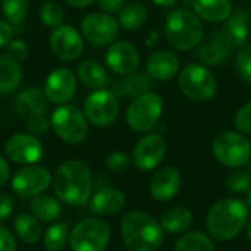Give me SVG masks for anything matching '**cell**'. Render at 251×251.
Masks as SVG:
<instances>
[{
  "label": "cell",
  "mask_w": 251,
  "mask_h": 251,
  "mask_svg": "<svg viewBox=\"0 0 251 251\" xmlns=\"http://www.w3.org/2000/svg\"><path fill=\"white\" fill-rule=\"evenodd\" d=\"M246 232H247L249 240L251 241V219H249V222H247V225H246Z\"/></svg>",
  "instance_id": "cell-49"
},
{
  "label": "cell",
  "mask_w": 251,
  "mask_h": 251,
  "mask_svg": "<svg viewBox=\"0 0 251 251\" xmlns=\"http://www.w3.org/2000/svg\"><path fill=\"white\" fill-rule=\"evenodd\" d=\"M179 59L171 50H157L146 62V72L154 81L172 79L179 72Z\"/></svg>",
  "instance_id": "cell-20"
},
{
  "label": "cell",
  "mask_w": 251,
  "mask_h": 251,
  "mask_svg": "<svg viewBox=\"0 0 251 251\" xmlns=\"http://www.w3.org/2000/svg\"><path fill=\"white\" fill-rule=\"evenodd\" d=\"M12 35H13V29L10 24L6 19L0 18V49L6 47L12 41Z\"/></svg>",
  "instance_id": "cell-45"
},
{
  "label": "cell",
  "mask_w": 251,
  "mask_h": 251,
  "mask_svg": "<svg viewBox=\"0 0 251 251\" xmlns=\"http://www.w3.org/2000/svg\"><path fill=\"white\" fill-rule=\"evenodd\" d=\"M56 197L69 206H82L91 197L93 175L90 166L78 159L62 163L51 179Z\"/></svg>",
  "instance_id": "cell-1"
},
{
  "label": "cell",
  "mask_w": 251,
  "mask_h": 251,
  "mask_svg": "<svg viewBox=\"0 0 251 251\" xmlns=\"http://www.w3.org/2000/svg\"><path fill=\"white\" fill-rule=\"evenodd\" d=\"M51 128L68 144H79L88 135V121L76 106L62 104L51 113Z\"/></svg>",
  "instance_id": "cell-8"
},
{
  "label": "cell",
  "mask_w": 251,
  "mask_h": 251,
  "mask_svg": "<svg viewBox=\"0 0 251 251\" xmlns=\"http://www.w3.org/2000/svg\"><path fill=\"white\" fill-rule=\"evenodd\" d=\"M234 126L241 134H251V101H247L237 110L234 116Z\"/></svg>",
  "instance_id": "cell-39"
},
{
  "label": "cell",
  "mask_w": 251,
  "mask_h": 251,
  "mask_svg": "<svg viewBox=\"0 0 251 251\" xmlns=\"http://www.w3.org/2000/svg\"><path fill=\"white\" fill-rule=\"evenodd\" d=\"M222 31L234 47L247 46L250 37V15L246 10H238L224 22Z\"/></svg>",
  "instance_id": "cell-24"
},
{
  "label": "cell",
  "mask_w": 251,
  "mask_h": 251,
  "mask_svg": "<svg viewBox=\"0 0 251 251\" xmlns=\"http://www.w3.org/2000/svg\"><path fill=\"white\" fill-rule=\"evenodd\" d=\"M121 237L129 251H156L163 243L165 231L151 215L132 210L121 221Z\"/></svg>",
  "instance_id": "cell-2"
},
{
  "label": "cell",
  "mask_w": 251,
  "mask_h": 251,
  "mask_svg": "<svg viewBox=\"0 0 251 251\" xmlns=\"http://www.w3.org/2000/svg\"><path fill=\"white\" fill-rule=\"evenodd\" d=\"M194 12L200 19L221 24L232 15L231 0H193Z\"/></svg>",
  "instance_id": "cell-25"
},
{
  "label": "cell",
  "mask_w": 251,
  "mask_h": 251,
  "mask_svg": "<svg viewBox=\"0 0 251 251\" xmlns=\"http://www.w3.org/2000/svg\"><path fill=\"white\" fill-rule=\"evenodd\" d=\"M165 38L176 50L188 51L203 40V24L199 15L190 9L178 7L171 10L165 19Z\"/></svg>",
  "instance_id": "cell-4"
},
{
  "label": "cell",
  "mask_w": 251,
  "mask_h": 251,
  "mask_svg": "<svg viewBox=\"0 0 251 251\" xmlns=\"http://www.w3.org/2000/svg\"><path fill=\"white\" fill-rule=\"evenodd\" d=\"M26 128H28L29 134H32V135H43V134L49 132V129L51 128V121L47 119L43 113V115L28 119Z\"/></svg>",
  "instance_id": "cell-41"
},
{
  "label": "cell",
  "mask_w": 251,
  "mask_h": 251,
  "mask_svg": "<svg viewBox=\"0 0 251 251\" xmlns=\"http://www.w3.org/2000/svg\"><path fill=\"white\" fill-rule=\"evenodd\" d=\"M13 199L7 194H0V222L6 221L13 212Z\"/></svg>",
  "instance_id": "cell-44"
},
{
  "label": "cell",
  "mask_w": 251,
  "mask_h": 251,
  "mask_svg": "<svg viewBox=\"0 0 251 251\" xmlns=\"http://www.w3.org/2000/svg\"><path fill=\"white\" fill-rule=\"evenodd\" d=\"M163 113V99L153 91H147L135 99L126 109V124L134 132H149L160 121Z\"/></svg>",
  "instance_id": "cell-6"
},
{
  "label": "cell",
  "mask_w": 251,
  "mask_h": 251,
  "mask_svg": "<svg viewBox=\"0 0 251 251\" xmlns=\"http://www.w3.org/2000/svg\"><path fill=\"white\" fill-rule=\"evenodd\" d=\"M119 25L128 31L141 28L147 21V9L141 3H128L119 12Z\"/></svg>",
  "instance_id": "cell-31"
},
{
  "label": "cell",
  "mask_w": 251,
  "mask_h": 251,
  "mask_svg": "<svg viewBox=\"0 0 251 251\" xmlns=\"http://www.w3.org/2000/svg\"><path fill=\"white\" fill-rule=\"evenodd\" d=\"M235 69L240 78L251 85V46L241 47L235 59Z\"/></svg>",
  "instance_id": "cell-37"
},
{
  "label": "cell",
  "mask_w": 251,
  "mask_h": 251,
  "mask_svg": "<svg viewBox=\"0 0 251 251\" xmlns=\"http://www.w3.org/2000/svg\"><path fill=\"white\" fill-rule=\"evenodd\" d=\"M100 9L104 13H119L122 10V7L125 6L126 0H97Z\"/></svg>",
  "instance_id": "cell-43"
},
{
  "label": "cell",
  "mask_w": 251,
  "mask_h": 251,
  "mask_svg": "<svg viewBox=\"0 0 251 251\" xmlns=\"http://www.w3.org/2000/svg\"><path fill=\"white\" fill-rule=\"evenodd\" d=\"M174 251H215V244L204 232L191 231L185 232L176 241Z\"/></svg>",
  "instance_id": "cell-32"
},
{
  "label": "cell",
  "mask_w": 251,
  "mask_h": 251,
  "mask_svg": "<svg viewBox=\"0 0 251 251\" xmlns=\"http://www.w3.org/2000/svg\"><path fill=\"white\" fill-rule=\"evenodd\" d=\"M168 144L160 134H146L138 140L132 150V163L140 171H151L162 163L166 156Z\"/></svg>",
  "instance_id": "cell-13"
},
{
  "label": "cell",
  "mask_w": 251,
  "mask_h": 251,
  "mask_svg": "<svg viewBox=\"0 0 251 251\" xmlns=\"http://www.w3.org/2000/svg\"><path fill=\"white\" fill-rule=\"evenodd\" d=\"M76 76L85 87H88L91 90L104 88L109 82L107 71L99 62H96L93 59H85L78 65Z\"/></svg>",
  "instance_id": "cell-26"
},
{
  "label": "cell",
  "mask_w": 251,
  "mask_h": 251,
  "mask_svg": "<svg viewBox=\"0 0 251 251\" xmlns=\"http://www.w3.org/2000/svg\"><path fill=\"white\" fill-rule=\"evenodd\" d=\"M40 21L43 22V25L50 26V28H57L59 25H62L65 13L60 4L54 3V1H46L41 4L40 12H38Z\"/></svg>",
  "instance_id": "cell-35"
},
{
  "label": "cell",
  "mask_w": 251,
  "mask_h": 251,
  "mask_svg": "<svg viewBox=\"0 0 251 251\" xmlns=\"http://www.w3.org/2000/svg\"><path fill=\"white\" fill-rule=\"evenodd\" d=\"M82 112L87 121L96 126H109L118 119L119 101L112 90H94L84 100Z\"/></svg>",
  "instance_id": "cell-10"
},
{
  "label": "cell",
  "mask_w": 251,
  "mask_h": 251,
  "mask_svg": "<svg viewBox=\"0 0 251 251\" xmlns=\"http://www.w3.org/2000/svg\"><path fill=\"white\" fill-rule=\"evenodd\" d=\"M181 93L194 101H207L218 91V79L215 74L203 63H188L178 76Z\"/></svg>",
  "instance_id": "cell-5"
},
{
  "label": "cell",
  "mask_w": 251,
  "mask_h": 251,
  "mask_svg": "<svg viewBox=\"0 0 251 251\" xmlns=\"http://www.w3.org/2000/svg\"><path fill=\"white\" fill-rule=\"evenodd\" d=\"M249 206L240 199H224L215 203L206 219V226L212 238L229 241L235 238L249 222Z\"/></svg>",
  "instance_id": "cell-3"
},
{
  "label": "cell",
  "mask_w": 251,
  "mask_h": 251,
  "mask_svg": "<svg viewBox=\"0 0 251 251\" xmlns=\"http://www.w3.org/2000/svg\"><path fill=\"white\" fill-rule=\"evenodd\" d=\"M110 241L109 225L96 218L78 222L69 234L72 251H104Z\"/></svg>",
  "instance_id": "cell-9"
},
{
  "label": "cell",
  "mask_w": 251,
  "mask_h": 251,
  "mask_svg": "<svg viewBox=\"0 0 251 251\" xmlns=\"http://www.w3.org/2000/svg\"><path fill=\"white\" fill-rule=\"evenodd\" d=\"M68 241H69V229L65 222L51 224L43 237V246L46 251H63Z\"/></svg>",
  "instance_id": "cell-33"
},
{
  "label": "cell",
  "mask_w": 251,
  "mask_h": 251,
  "mask_svg": "<svg viewBox=\"0 0 251 251\" xmlns=\"http://www.w3.org/2000/svg\"><path fill=\"white\" fill-rule=\"evenodd\" d=\"M182 178L176 168L165 166L159 169L150 181V194L159 201L172 200L181 190Z\"/></svg>",
  "instance_id": "cell-19"
},
{
  "label": "cell",
  "mask_w": 251,
  "mask_h": 251,
  "mask_svg": "<svg viewBox=\"0 0 251 251\" xmlns=\"http://www.w3.org/2000/svg\"><path fill=\"white\" fill-rule=\"evenodd\" d=\"M196 49V56L203 65L215 66L224 63L231 56L234 46L226 38L222 28H218L209 32Z\"/></svg>",
  "instance_id": "cell-16"
},
{
  "label": "cell",
  "mask_w": 251,
  "mask_h": 251,
  "mask_svg": "<svg viewBox=\"0 0 251 251\" xmlns=\"http://www.w3.org/2000/svg\"><path fill=\"white\" fill-rule=\"evenodd\" d=\"M151 1L160 7H172L176 3V0H151Z\"/></svg>",
  "instance_id": "cell-48"
},
{
  "label": "cell",
  "mask_w": 251,
  "mask_h": 251,
  "mask_svg": "<svg viewBox=\"0 0 251 251\" xmlns=\"http://www.w3.org/2000/svg\"><path fill=\"white\" fill-rule=\"evenodd\" d=\"M53 176L50 172L38 165H28L19 169L12 181V191L21 197H35L43 194L51 184Z\"/></svg>",
  "instance_id": "cell-12"
},
{
  "label": "cell",
  "mask_w": 251,
  "mask_h": 251,
  "mask_svg": "<svg viewBox=\"0 0 251 251\" xmlns=\"http://www.w3.org/2000/svg\"><path fill=\"white\" fill-rule=\"evenodd\" d=\"M250 175H251V159H250Z\"/></svg>",
  "instance_id": "cell-51"
},
{
  "label": "cell",
  "mask_w": 251,
  "mask_h": 251,
  "mask_svg": "<svg viewBox=\"0 0 251 251\" xmlns=\"http://www.w3.org/2000/svg\"><path fill=\"white\" fill-rule=\"evenodd\" d=\"M62 201L50 194H38L31 197L29 213L41 222H54L62 213Z\"/></svg>",
  "instance_id": "cell-27"
},
{
  "label": "cell",
  "mask_w": 251,
  "mask_h": 251,
  "mask_svg": "<svg viewBox=\"0 0 251 251\" xmlns=\"http://www.w3.org/2000/svg\"><path fill=\"white\" fill-rule=\"evenodd\" d=\"M246 203L249 206V209H251V190L247 193V199H246Z\"/></svg>",
  "instance_id": "cell-50"
},
{
  "label": "cell",
  "mask_w": 251,
  "mask_h": 251,
  "mask_svg": "<svg viewBox=\"0 0 251 251\" xmlns=\"http://www.w3.org/2000/svg\"><path fill=\"white\" fill-rule=\"evenodd\" d=\"M104 165H106V168L110 172H113V174H122V172H125L129 168L131 157L126 153H124V151H113V153H110L106 157Z\"/></svg>",
  "instance_id": "cell-38"
},
{
  "label": "cell",
  "mask_w": 251,
  "mask_h": 251,
  "mask_svg": "<svg viewBox=\"0 0 251 251\" xmlns=\"http://www.w3.org/2000/svg\"><path fill=\"white\" fill-rule=\"evenodd\" d=\"M106 65L118 75H128L140 66V51L132 43L116 41L112 43L104 56Z\"/></svg>",
  "instance_id": "cell-18"
},
{
  "label": "cell",
  "mask_w": 251,
  "mask_h": 251,
  "mask_svg": "<svg viewBox=\"0 0 251 251\" xmlns=\"http://www.w3.org/2000/svg\"><path fill=\"white\" fill-rule=\"evenodd\" d=\"M126 199L124 191H121L119 188H113V187H107L103 188L100 191H97L91 200H90V209L93 213L96 215H113L121 212L125 207Z\"/></svg>",
  "instance_id": "cell-23"
},
{
  "label": "cell",
  "mask_w": 251,
  "mask_h": 251,
  "mask_svg": "<svg viewBox=\"0 0 251 251\" xmlns=\"http://www.w3.org/2000/svg\"><path fill=\"white\" fill-rule=\"evenodd\" d=\"M119 21L113 18L110 13L104 12H93L84 16L81 22L82 37L97 47L110 46L115 43L119 34Z\"/></svg>",
  "instance_id": "cell-11"
},
{
  "label": "cell",
  "mask_w": 251,
  "mask_h": 251,
  "mask_svg": "<svg viewBox=\"0 0 251 251\" xmlns=\"http://www.w3.org/2000/svg\"><path fill=\"white\" fill-rule=\"evenodd\" d=\"M46 109L47 97L40 88H25L15 99V110L25 121L43 115Z\"/></svg>",
  "instance_id": "cell-22"
},
{
  "label": "cell",
  "mask_w": 251,
  "mask_h": 251,
  "mask_svg": "<svg viewBox=\"0 0 251 251\" xmlns=\"http://www.w3.org/2000/svg\"><path fill=\"white\" fill-rule=\"evenodd\" d=\"M29 10V0H1V12L9 24H19Z\"/></svg>",
  "instance_id": "cell-34"
},
{
  "label": "cell",
  "mask_w": 251,
  "mask_h": 251,
  "mask_svg": "<svg viewBox=\"0 0 251 251\" xmlns=\"http://www.w3.org/2000/svg\"><path fill=\"white\" fill-rule=\"evenodd\" d=\"M226 188L232 193H249L251 190L250 172L235 171L226 179Z\"/></svg>",
  "instance_id": "cell-36"
},
{
  "label": "cell",
  "mask_w": 251,
  "mask_h": 251,
  "mask_svg": "<svg viewBox=\"0 0 251 251\" xmlns=\"http://www.w3.org/2000/svg\"><path fill=\"white\" fill-rule=\"evenodd\" d=\"M21 251H29V250H21Z\"/></svg>",
  "instance_id": "cell-52"
},
{
  "label": "cell",
  "mask_w": 251,
  "mask_h": 251,
  "mask_svg": "<svg viewBox=\"0 0 251 251\" xmlns=\"http://www.w3.org/2000/svg\"><path fill=\"white\" fill-rule=\"evenodd\" d=\"M0 251H16L15 235L6 226L0 225Z\"/></svg>",
  "instance_id": "cell-42"
},
{
  "label": "cell",
  "mask_w": 251,
  "mask_h": 251,
  "mask_svg": "<svg viewBox=\"0 0 251 251\" xmlns=\"http://www.w3.org/2000/svg\"><path fill=\"white\" fill-rule=\"evenodd\" d=\"M76 91V76L68 68L53 69L44 82V94L49 101L56 104L68 103Z\"/></svg>",
  "instance_id": "cell-17"
},
{
  "label": "cell",
  "mask_w": 251,
  "mask_h": 251,
  "mask_svg": "<svg viewBox=\"0 0 251 251\" xmlns=\"http://www.w3.org/2000/svg\"><path fill=\"white\" fill-rule=\"evenodd\" d=\"M153 87V79L149 76L147 72H132L128 75H121L116 81L112 82V91L115 93L116 97H131L135 99Z\"/></svg>",
  "instance_id": "cell-21"
},
{
  "label": "cell",
  "mask_w": 251,
  "mask_h": 251,
  "mask_svg": "<svg viewBox=\"0 0 251 251\" xmlns=\"http://www.w3.org/2000/svg\"><path fill=\"white\" fill-rule=\"evenodd\" d=\"M194 222V213L184 206L172 207L166 210L160 218V225L165 232L169 234H184Z\"/></svg>",
  "instance_id": "cell-28"
},
{
  "label": "cell",
  "mask_w": 251,
  "mask_h": 251,
  "mask_svg": "<svg viewBox=\"0 0 251 251\" xmlns=\"http://www.w3.org/2000/svg\"><path fill=\"white\" fill-rule=\"evenodd\" d=\"M7 56L12 57L13 60L16 62H24L28 54H29V49H28V44L24 41V40H12L7 46Z\"/></svg>",
  "instance_id": "cell-40"
},
{
  "label": "cell",
  "mask_w": 251,
  "mask_h": 251,
  "mask_svg": "<svg viewBox=\"0 0 251 251\" xmlns=\"http://www.w3.org/2000/svg\"><path fill=\"white\" fill-rule=\"evenodd\" d=\"M10 179V166L7 160L0 154V187L6 185Z\"/></svg>",
  "instance_id": "cell-46"
},
{
  "label": "cell",
  "mask_w": 251,
  "mask_h": 251,
  "mask_svg": "<svg viewBox=\"0 0 251 251\" xmlns=\"http://www.w3.org/2000/svg\"><path fill=\"white\" fill-rule=\"evenodd\" d=\"M69 6L72 7H87L90 6L94 0H65Z\"/></svg>",
  "instance_id": "cell-47"
},
{
  "label": "cell",
  "mask_w": 251,
  "mask_h": 251,
  "mask_svg": "<svg viewBox=\"0 0 251 251\" xmlns=\"http://www.w3.org/2000/svg\"><path fill=\"white\" fill-rule=\"evenodd\" d=\"M50 49L62 60H75L84 51V38L72 25H59L50 34Z\"/></svg>",
  "instance_id": "cell-15"
},
{
  "label": "cell",
  "mask_w": 251,
  "mask_h": 251,
  "mask_svg": "<svg viewBox=\"0 0 251 251\" xmlns=\"http://www.w3.org/2000/svg\"><path fill=\"white\" fill-rule=\"evenodd\" d=\"M212 153L218 162L228 168H241L251 159L250 140L235 131H225L216 135L212 143Z\"/></svg>",
  "instance_id": "cell-7"
},
{
  "label": "cell",
  "mask_w": 251,
  "mask_h": 251,
  "mask_svg": "<svg viewBox=\"0 0 251 251\" xmlns=\"http://www.w3.org/2000/svg\"><path fill=\"white\" fill-rule=\"evenodd\" d=\"M22 81L21 63L9 57L7 54L0 56V96H7Z\"/></svg>",
  "instance_id": "cell-29"
},
{
  "label": "cell",
  "mask_w": 251,
  "mask_h": 251,
  "mask_svg": "<svg viewBox=\"0 0 251 251\" xmlns=\"http://www.w3.org/2000/svg\"><path fill=\"white\" fill-rule=\"evenodd\" d=\"M13 229L18 238L25 244H35L43 235L40 221L31 213H21L13 221Z\"/></svg>",
  "instance_id": "cell-30"
},
{
  "label": "cell",
  "mask_w": 251,
  "mask_h": 251,
  "mask_svg": "<svg viewBox=\"0 0 251 251\" xmlns=\"http://www.w3.org/2000/svg\"><path fill=\"white\" fill-rule=\"evenodd\" d=\"M7 159L19 165H35L44 154L43 143L32 134H13L4 144Z\"/></svg>",
  "instance_id": "cell-14"
}]
</instances>
